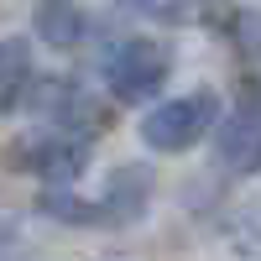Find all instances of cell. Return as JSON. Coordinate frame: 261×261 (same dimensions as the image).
Returning a JSON list of instances; mask_svg holds the SVG:
<instances>
[{
  "mask_svg": "<svg viewBox=\"0 0 261 261\" xmlns=\"http://www.w3.org/2000/svg\"><path fill=\"white\" fill-rule=\"evenodd\" d=\"M214 125H220V94L193 89L183 99H162L157 110L141 120V141L151 151H188V146H199Z\"/></svg>",
  "mask_w": 261,
  "mask_h": 261,
  "instance_id": "7a4b0ae2",
  "label": "cell"
},
{
  "mask_svg": "<svg viewBox=\"0 0 261 261\" xmlns=\"http://www.w3.org/2000/svg\"><path fill=\"white\" fill-rule=\"evenodd\" d=\"M32 89V53L21 37H0V115H11Z\"/></svg>",
  "mask_w": 261,
  "mask_h": 261,
  "instance_id": "8992f818",
  "label": "cell"
},
{
  "mask_svg": "<svg viewBox=\"0 0 261 261\" xmlns=\"http://www.w3.org/2000/svg\"><path fill=\"white\" fill-rule=\"evenodd\" d=\"M32 27H37V37L47 42V47H79L84 32H89V21H84V11L73 0H37Z\"/></svg>",
  "mask_w": 261,
  "mask_h": 261,
  "instance_id": "5b68a950",
  "label": "cell"
},
{
  "mask_svg": "<svg viewBox=\"0 0 261 261\" xmlns=\"http://www.w3.org/2000/svg\"><path fill=\"white\" fill-rule=\"evenodd\" d=\"M130 16H157V21H183V0H115Z\"/></svg>",
  "mask_w": 261,
  "mask_h": 261,
  "instance_id": "ba28073f",
  "label": "cell"
},
{
  "mask_svg": "<svg viewBox=\"0 0 261 261\" xmlns=\"http://www.w3.org/2000/svg\"><path fill=\"white\" fill-rule=\"evenodd\" d=\"M146 172H136V167H120L115 172V183H110V199H105L99 204V214H105V220H136V214H141V204H146Z\"/></svg>",
  "mask_w": 261,
  "mask_h": 261,
  "instance_id": "52a82bcc",
  "label": "cell"
},
{
  "mask_svg": "<svg viewBox=\"0 0 261 261\" xmlns=\"http://www.w3.org/2000/svg\"><path fill=\"white\" fill-rule=\"evenodd\" d=\"M167 68H172V53L157 37H125V42L110 47V58H105V84H110V94L120 105H141V99L162 94Z\"/></svg>",
  "mask_w": 261,
  "mask_h": 261,
  "instance_id": "6da1fadb",
  "label": "cell"
},
{
  "mask_svg": "<svg viewBox=\"0 0 261 261\" xmlns=\"http://www.w3.org/2000/svg\"><path fill=\"white\" fill-rule=\"evenodd\" d=\"M16 162L32 167L47 188H73L84 162H89V146H84V136H73V130H58V136H32L16 151Z\"/></svg>",
  "mask_w": 261,
  "mask_h": 261,
  "instance_id": "3957f363",
  "label": "cell"
},
{
  "mask_svg": "<svg viewBox=\"0 0 261 261\" xmlns=\"http://www.w3.org/2000/svg\"><path fill=\"white\" fill-rule=\"evenodd\" d=\"M220 162L235 167V172H251L261 167V99H241L230 110L225 130H220Z\"/></svg>",
  "mask_w": 261,
  "mask_h": 261,
  "instance_id": "277c9868",
  "label": "cell"
}]
</instances>
